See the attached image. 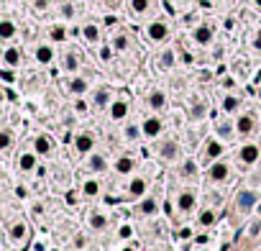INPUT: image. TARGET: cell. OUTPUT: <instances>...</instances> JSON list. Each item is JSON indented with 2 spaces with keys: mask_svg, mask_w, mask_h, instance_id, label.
<instances>
[{
  "mask_svg": "<svg viewBox=\"0 0 261 251\" xmlns=\"http://www.w3.org/2000/svg\"><path fill=\"white\" fill-rule=\"evenodd\" d=\"M146 39H149L151 44H166V41H169V23L161 21V18L149 21V26H146Z\"/></svg>",
  "mask_w": 261,
  "mask_h": 251,
  "instance_id": "6da1fadb",
  "label": "cell"
},
{
  "mask_svg": "<svg viewBox=\"0 0 261 251\" xmlns=\"http://www.w3.org/2000/svg\"><path fill=\"white\" fill-rule=\"evenodd\" d=\"M256 202H259V193H254V190H241L236 195V210L249 213L251 208H256Z\"/></svg>",
  "mask_w": 261,
  "mask_h": 251,
  "instance_id": "7a4b0ae2",
  "label": "cell"
},
{
  "mask_svg": "<svg viewBox=\"0 0 261 251\" xmlns=\"http://www.w3.org/2000/svg\"><path fill=\"white\" fill-rule=\"evenodd\" d=\"M212 36H215V31H212V26H208V23H200V26L192 28V41L197 44V47H210Z\"/></svg>",
  "mask_w": 261,
  "mask_h": 251,
  "instance_id": "3957f363",
  "label": "cell"
},
{
  "mask_svg": "<svg viewBox=\"0 0 261 251\" xmlns=\"http://www.w3.org/2000/svg\"><path fill=\"white\" fill-rule=\"evenodd\" d=\"M54 56H56V51H54L52 41L49 44H39V47L34 49V59H36V64H41V67H49L54 62Z\"/></svg>",
  "mask_w": 261,
  "mask_h": 251,
  "instance_id": "277c9868",
  "label": "cell"
},
{
  "mask_svg": "<svg viewBox=\"0 0 261 251\" xmlns=\"http://www.w3.org/2000/svg\"><path fill=\"white\" fill-rule=\"evenodd\" d=\"M157 151L164 161H174V159H179V144L174 139H164V141H159Z\"/></svg>",
  "mask_w": 261,
  "mask_h": 251,
  "instance_id": "5b68a950",
  "label": "cell"
},
{
  "mask_svg": "<svg viewBox=\"0 0 261 251\" xmlns=\"http://www.w3.org/2000/svg\"><path fill=\"white\" fill-rule=\"evenodd\" d=\"M80 64H82L80 51L69 49V51H64V54H61V69H64V72H69V75H77V72H80Z\"/></svg>",
  "mask_w": 261,
  "mask_h": 251,
  "instance_id": "8992f818",
  "label": "cell"
},
{
  "mask_svg": "<svg viewBox=\"0 0 261 251\" xmlns=\"http://www.w3.org/2000/svg\"><path fill=\"white\" fill-rule=\"evenodd\" d=\"M254 128H256V115H254V113H243V115L236 118V134H238V136L254 134Z\"/></svg>",
  "mask_w": 261,
  "mask_h": 251,
  "instance_id": "52a82bcc",
  "label": "cell"
},
{
  "mask_svg": "<svg viewBox=\"0 0 261 251\" xmlns=\"http://www.w3.org/2000/svg\"><path fill=\"white\" fill-rule=\"evenodd\" d=\"M161 128H164L161 118H159V115H151V118H144V123H141V134H144L146 139H157V136L161 134Z\"/></svg>",
  "mask_w": 261,
  "mask_h": 251,
  "instance_id": "ba28073f",
  "label": "cell"
},
{
  "mask_svg": "<svg viewBox=\"0 0 261 251\" xmlns=\"http://www.w3.org/2000/svg\"><path fill=\"white\" fill-rule=\"evenodd\" d=\"M107 113H110L113 121H123V118L128 115V100H126V98L110 100V105H107Z\"/></svg>",
  "mask_w": 261,
  "mask_h": 251,
  "instance_id": "9c48e42d",
  "label": "cell"
},
{
  "mask_svg": "<svg viewBox=\"0 0 261 251\" xmlns=\"http://www.w3.org/2000/svg\"><path fill=\"white\" fill-rule=\"evenodd\" d=\"M67 90H69L72 95H77V98H82V95L90 90V82H87V77H82V75H72L69 82H67Z\"/></svg>",
  "mask_w": 261,
  "mask_h": 251,
  "instance_id": "30bf717a",
  "label": "cell"
},
{
  "mask_svg": "<svg viewBox=\"0 0 261 251\" xmlns=\"http://www.w3.org/2000/svg\"><path fill=\"white\" fill-rule=\"evenodd\" d=\"M228 174H230V167L225 164V161H212L210 169H208V177L212 182H225Z\"/></svg>",
  "mask_w": 261,
  "mask_h": 251,
  "instance_id": "8fae6325",
  "label": "cell"
},
{
  "mask_svg": "<svg viewBox=\"0 0 261 251\" xmlns=\"http://www.w3.org/2000/svg\"><path fill=\"white\" fill-rule=\"evenodd\" d=\"M80 34H82V39H85L87 44H92V47L103 41V31H100L98 23H85V26L80 28Z\"/></svg>",
  "mask_w": 261,
  "mask_h": 251,
  "instance_id": "7c38bea8",
  "label": "cell"
},
{
  "mask_svg": "<svg viewBox=\"0 0 261 251\" xmlns=\"http://www.w3.org/2000/svg\"><path fill=\"white\" fill-rule=\"evenodd\" d=\"M74 149H77V154H90L92 149H95V136L92 134H80L74 139Z\"/></svg>",
  "mask_w": 261,
  "mask_h": 251,
  "instance_id": "4fadbf2b",
  "label": "cell"
},
{
  "mask_svg": "<svg viewBox=\"0 0 261 251\" xmlns=\"http://www.w3.org/2000/svg\"><path fill=\"white\" fill-rule=\"evenodd\" d=\"M259 156H261V149L256 144H246V146H241V151H238V159L243 161V164H254Z\"/></svg>",
  "mask_w": 261,
  "mask_h": 251,
  "instance_id": "5bb4252c",
  "label": "cell"
},
{
  "mask_svg": "<svg viewBox=\"0 0 261 251\" xmlns=\"http://www.w3.org/2000/svg\"><path fill=\"white\" fill-rule=\"evenodd\" d=\"M8 236H10V241H13V244L26 241V236H28V226H26V220H15V223L8 228Z\"/></svg>",
  "mask_w": 261,
  "mask_h": 251,
  "instance_id": "9a60e30c",
  "label": "cell"
},
{
  "mask_svg": "<svg viewBox=\"0 0 261 251\" xmlns=\"http://www.w3.org/2000/svg\"><path fill=\"white\" fill-rule=\"evenodd\" d=\"M36 156H39L36 151H26V154H21V156H18V169H21L23 174L34 172L36 164H39V159H36Z\"/></svg>",
  "mask_w": 261,
  "mask_h": 251,
  "instance_id": "2e32d148",
  "label": "cell"
},
{
  "mask_svg": "<svg viewBox=\"0 0 261 251\" xmlns=\"http://www.w3.org/2000/svg\"><path fill=\"white\" fill-rule=\"evenodd\" d=\"M15 34H18V26H15V21L0 18V41H10V39H15Z\"/></svg>",
  "mask_w": 261,
  "mask_h": 251,
  "instance_id": "e0dca14e",
  "label": "cell"
},
{
  "mask_svg": "<svg viewBox=\"0 0 261 251\" xmlns=\"http://www.w3.org/2000/svg\"><path fill=\"white\" fill-rule=\"evenodd\" d=\"M149 108L157 110V113L164 110V108H166V93H164V90H151V93H149Z\"/></svg>",
  "mask_w": 261,
  "mask_h": 251,
  "instance_id": "ac0fdd59",
  "label": "cell"
},
{
  "mask_svg": "<svg viewBox=\"0 0 261 251\" xmlns=\"http://www.w3.org/2000/svg\"><path fill=\"white\" fill-rule=\"evenodd\" d=\"M52 149H54V144H52V139L46 136V134H39V136L34 139V151H36L39 156H46Z\"/></svg>",
  "mask_w": 261,
  "mask_h": 251,
  "instance_id": "d6986e66",
  "label": "cell"
},
{
  "mask_svg": "<svg viewBox=\"0 0 261 251\" xmlns=\"http://www.w3.org/2000/svg\"><path fill=\"white\" fill-rule=\"evenodd\" d=\"M113 169H115L118 174H131V172L136 169V159H133L131 154H126V156H120V159H115V164H113Z\"/></svg>",
  "mask_w": 261,
  "mask_h": 251,
  "instance_id": "ffe728a7",
  "label": "cell"
},
{
  "mask_svg": "<svg viewBox=\"0 0 261 251\" xmlns=\"http://www.w3.org/2000/svg\"><path fill=\"white\" fill-rule=\"evenodd\" d=\"M3 64L5 67H21V49L18 47H8L5 51H3Z\"/></svg>",
  "mask_w": 261,
  "mask_h": 251,
  "instance_id": "44dd1931",
  "label": "cell"
},
{
  "mask_svg": "<svg viewBox=\"0 0 261 251\" xmlns=\"http://www.w3.org/2000/svg\"><path fill=\"white\" fill-rule=\"evenodd\" d=\"M195 193H179V198H177V210L179 213H190V210H195Z\"/></svg>",
  "mask_w": 261,
  "mask_h": 251,
  "instance_id": "7402d4cb",
  "label": "cell"
},
{
  "mask_svg": "<svg viewBox=\"0 0 261 251\" xmlns=\"http://www.w3.org/2000/svg\"><path fill=\"white\" fill-rule=\"evenodd\" d=\"M110 47L115 54H123V51H128L131 49V36L128 34H115L113 41H110Z\"/></svg>",
  "mask_w": 261,
  "mask_h": 251,
  "instance_id": "603a6c76",
  "label": "cell"
},
{
  "mask_svg": "<svg viewBox=\"0 0 261 251\" xmlns=\"http://www.w3.org/2000/svg\"><path fill=\"white\" fill-rule=\"evenodd\" d=\"M146 187H149V182L144 180V177H136V180H131L128 195H131V198H136V200H141V198H144V193H146Z\"/></svg>",
  "mask_w": 261,
  "mask_h": 251,
  "instance_id": "cb8c5ba5",
  "label": "cell"
},
{
  "mask_svg": "<svg viewBox=\"0 0 261 251\" xmlns=\"http://www.w3.org/2000/svg\"><path fill=\"white\" fill-rule=\"evenodd\" d=\"M49 41L52 44H64L67 41V26L64 23H54L49 28Z\"/></svg>",
  "mask_w": 261,
  "mask_h": 251,
  "instance_id": "d4e9b609",
  "label": "cell"
},
{
  "mask_svg": "<svg viewBox=\"0 0 261 251\" xmlns=\"http://www.w3.org/2000/svg\"><path fill=\"white\" fill-rule=\"evenodd\" d=\"M241 98L238 95H225L223 98V102H220V108H223V113H238L241 110Z\"/></svg>",
  "mask_w": 261,
  "mask_h": 251,
  "instance_id": "484cf974",
  "label": "cell"
},
{
  "mask_svg": "<svg viewBox=\"0 0 261 251\" xmlns=\"http://www.w3.org/2000/svg\"><path fill=\"white\" fill-rule=\"evenodd\" d=\"M92 105H95V108H105V105H110V90H107V87H100V90H95Z\"/></svg>",
  "mask_w": 261,
  "mask_h": 251,
  "instance_id": "4316f807",
  "label": "cell"
},
{
  "mask_svg": "<svg viewBox=\"0 0 261 251\" xmlns=\"http://www.w3.org/2000/svg\"><path fill=\"white\" fill-rule=\"evenodd\" d=\"M157 210H159V200L157 198H146V200L138 202V213H144V215H154Z\"/></svg>",
  "mask_w": 261,
  "mask_h": 251,
  "instance_id": "83f0119b",
  "label": "cell"
},
{
  "mask_svg": "<svg viewBox=\"0 0 261 251\" xmlns=\"http://www.w3.org/2000/svg\"><path fill=\"white\" fill-rule=\"evenodd\" d=\"M128 5H131L133 16H146L151 8V0H128Z\"/></svg>",
  "mask_w": 261,
  "mask_h": 251,
  "instance_id": "f1b7e54d",
  "label": "cell"
},
{
  "mask_svg": "<svg viewBox=\"0 0 261 251\" xmlns=\"http://www.w3.org/2000/svg\"><path fill=\"white\" fill-rule=\"evenodd\" d=\"M220 154H223V144H220L218 139H210L208 146H205V156H208V159H218Z\"/></svg>",
  "mask_w": 261,
  "mask_h": 251,
  "instance_id": "f546056e",
  "label": "cell"
},
{
  "mask_svg": "<svg viewBox=\"0 0 261 251\" xmlns=\"http://www.w3.org/2000/svg\"><path fill=\"white\" fill-rule=\"evenodd\" d=\"M13 141H15L13 131H8V128H3V131H0V151H8L10 146H13Z\"/></svg>",
  "mask_w": 261,
  "mask_h": 251,
  "instance_id": "4dcf8cb0",
  "label": "cell"
},
{
  "mask_svg": "<svg viewBox=\"0 0 261 251\" xmlns=\"http://www.w3.org/2000/svg\"><path fill=\"white\" fill-rule=\"evenodd\" d=\"M90 228H92V231H105V228H107V218H105L103 213H95V215L90 218Z\"/></svg>",
  "mask_w": 261,
  "mask_h": 251,
  "instance_id": "1f68e13d",
  "label": "cell"
},
{
  "mask_svg": "<svg viewBox=\"0 0 261 251\" xmlns=\"http://www.w3.org/2000/svg\"><path fill=\"white\" fill-rule=\"evenodd\" d=\"M82 193H85L87 198H95V195L100 193V180H87V182L82 185Z\"/></svg>",
  "mask_w": 261,
  "mask_h": 251,
  "instance_id": "d6a6232c",
  "label": "cell"
},
{
  "mask_svg": "<svg viewBox=\"0 0 261 251\" xmlns=\"http://www.w3.org/2000/svg\"><path fill=\"white\" fill-rule=\"evenodd\" d=\"M123 136H126V141H138V136H141V128H138L136 123H131V126H126Z\"/></svg>",
  "mask_w": 261,
  "mask_h": 251,
  "instance_id": "836d02e7",
  "label": "cell"
},
{
  "mask_svg": "<svg viewBox=\"0 0 261 251\" xmlns=\"http://www.w3.org/2000/svg\"><path fill=\"white\" fill-rule=\"evenodd\" d=\"M105 167H107V161H105V156H103V154H95V156L90 159V169H95V172H103Z\"/></svg>",
  "mask_w": 261,
  "mask_h": 251,
  "instance_id": "e575fe53",
  "label": "cell"
},
{
  "mask_svg": "<svg viewBox=\"0 0 261 251\" xmlns=\"http://www.w3.org/2000/svg\"><path fill=\"white\" fill-rule=\"evenodd\" d=\"M212 223H215V210H203V213H200V226L210 228Z\"/></svg>",
  "mask_w": 261,
  "mask_h": 251,
  "instance_id": "d590c367",
  "label": "cell"
},
{
  "mask_svg": "<svg viewBox=\"0 0 261 251\" xmlns=\"http://www.w3.org/2000/svg\"><path fill=\"white\" fill-rule=\"evenodd\" d=\"M218 136L225 139V141H228V139H233V128H230V123H225V121L218 123Z\"/></svg>",
  "mask_w": 261,
  "mask_h": 251,
  "instance_id": "8d00e7d4",
  "label": "cell"
},
{
  "mask_svg": "<svg viewBox=\"0 0 261 251\" xmlns=\"http://www.w3.org/2000/svg\"><path fill=\"white\" fill-rule=\"evenodd\" d=\"M159 64H161L164 69H169V67H174V51H172V49H166V51L161 54V59H159Z\"/></svg>",
  "mask_w": 261,
  "mask_h": 251,
  "instance_id": "74e56055",
  "label": "cell"
},
{
  "mask_svg": "<svg viewBox=\"0 0 261 251\" xmlns=\"http://www.w3.org/2000/svg\"><path fill=\"white\" fill-rule=\"evenodd\" d=\"M0 80L8 82V85H13V82H15V72H13V67H3V69H0Z\"/></svg>",
  "mask_w": 261,
  "mask_h": 251,
  "instance_id": "f35d334b",
  "label": "cell"
},
{
  "mask_svg": "<svg viewBox=\"0 0 261 251\" xmlns=\"http://www.w3.org/2000/svg\"><path fill=\"white\" fill-rule=\"evenodd\" d=\"M100 59L103 62H110L113 59V47H100Z\"/></svg>",
  "mask_w": 261,
  "mask_h": 251,
  "instance_id": "ab89813d",
  "label": "cell"
},
{
  "mask_svg": "<svg viewBox=\"0 0 261 251\" xmlns=\"http://www.w3.org/2000/svg\"><path fill=\"white\" fill-rule=\"evenodd\" d=\"M61 16H64V18H74V5L64 3V5H61Z\"/></svg>",
  "mask_w": 261,
  "mask_h": 251,
  "instance_id": "60d3db41",
  "label": "cell"
},
{
  "mask_svg": "<svg viewBox=\"0 0 261 251\" xmlns=\"http://www.w3.org/2000/svg\"><path fill=\"white\" fill-rule=\"evenodd\" d=\"M249 233H251V236H259V233H261V218H256V220H254V223H251Z\"/></svg>",
  "mask_w": 261,
  "mask_h": 251,
  "instance_id": "b9f144b4",
  "label": "cell"
},
{
  "mask_svg": "<svg viewBox=\"0 0 261 251\" xmlns=\"http://www.w3.org/2000/svg\"><path fill=\"white\" fill-rule=\"evenodd\" d=\"M205 113V105H203V102H195V105H192V115L197 118V115H203Z\"/></svg>",
  "mask_w": 261,
  "mask_h": 251,
  "instance_id": "7bdbcfd3",
  "label": "cell"
},
{
  "mask_svg": "<svg viewBox=\"0 0 261 251\" xmlns=\"http://www.w3.org/2000/svg\"><path fill=\"white\" fill-rule=\"evenodd\" d=\"M182 169H184V174H195L197 167H195V161H184V167H182Z\"/></svg>",
  "mask_w": 261,
  "mask_h": 251,
  "instance_id": "ee69618b",
  "label": "cell"
},
{
  "mask_svg": "<svg viewBox=\"0 0 261 251\" xmlns=\"http://www.w3.org/2000/svg\"><path fill=\"white\" fill-rule=\"evenodd\" d=\"M74 110H77V113H85V110H87L85 100H80V98H77V102H74Z\"/></svg>",
  "mask_w": 261,
  "mask_h": 251,
  "instance_id": "f6af8a7d",
  "label": "cell"
},
{
  "mask_svg": "<svg viewBox=\"0 0 261 251\" xmlns=\"http://www.w3.org/2000/svg\"><path fill=\"white\" fill-rule=\"evenodd\" d=\"M254 49H259V51H261V28L256 31V36H254Z\"/></svg>",
  "mask_w": 261,
  "mask_h": 251,
  "instance_id": "bcb514c9",
  "label": "cell"
},
{
  "mask_svg": "<svg viewBox=\"0 0 261 251\" xmlns=\"http://www.w3.org/2000/svg\"><path fill=\"white\" fill-rule=\"evenodd\" d=\"M120 236H123V239H128V236H131V226H123L120 228Z\"/></svg>",
  "mask_w": 261,
  "mask_h": 251,
  "instance_id": "7dc6e473",
  "label": "cell"
},
{
  "mask_svg": "<svg viewBox=\"0 0 261 251\" xmlns=\"http://www.w3.org/2000/svg\"><path fill=\"white\" fill-rule=\"evenodd\" d=\"M46 5H49V3H46V0H36V8H39V10H44Z\"/></svg>",
  "mask_w": 261,
  "mask_h": 251,
  "instance_id": "c3c4849f",
  "label": "cell"
},
{
  "mask_svg": "<svg viewBox=\"0 0 261 251\" xmlns=\"http://www.w3.org/2000/svg\"><path fill=\"white\" fill-rule=\"evenodd\" d=\"M251 3H254V8H256V10H261V0H251Z\"/></svg>",
  "mask_w": 261,
  "mask_h": 251,
  "instance_id": "681fc988",
  "label": "cell"
},
{
  "mask_svg": "<svg viewBox=\"0 0 261 251\" xmlns=\"http://www.w3.org/2000/svg\"><path fill=\"white\" fill-rule=\"evenodd\" d=\"M0 102H5V90L0 87Z\"/></svg>",
  "mask_w": 261,
  "mask_h": 251,
  "instance_id": "f907efd6",
  "label": "cell"
},
{
  "mask_svg": "<svg viewBox=\"0 0 261 251\" xmlns=\"http://www.w3.org/2000/svg\"><path fill=\"white\" fill-rule=\"evenodd\" d=\"M256 210H259V218H261V200L256 202Z\"/></svg>",
  "mask_w": 261,
  "mask_h": 251,
  "instance_id": "816d5d0a",
  "label": "cell"
},
{
  "mask_svg": "<svg viewBox=\"0 0 261 251\" xmlns=\"http://www.w3.org/2000/svg\"><path fill=\"white\" fill-rule=\"evenodd\" d=\"M256 98H259V100H261V85H259V87H256Z\"/></svg>",
  "mask_w": 261,
  "mask_h": 251,
  "instance_id": "f5cc1de1",
  "label": "cell"
},
{
  "mask_svg": "<svg viewBox=\"0 0 261 251\" xmlns=\"http://www.w3.org/2000/svg\"><path fill=\"white\" fill-rule=\"evenodd\" d=\"M0 182H3V172H0Z\"/></svg>",
  "mask_w": 261,
  "mask_h": 251,
  "instance_id": "db71d44e",
  "label": "cell"
},
{
  "mask_svg": "<svg viewBox=\"0 0 261 251\" xmlns=\"http://www.w3.org/2000/svg\"><path fill=\"white\" fill-rule=\"evenodd\" d=\"M259 241H261V233H259Z\"/></svg>",
  "mask_w": 261,
  "mask_h": 251,
  "instance_id": "11a10c76",
  "label": "cell"
}]
</instances>
